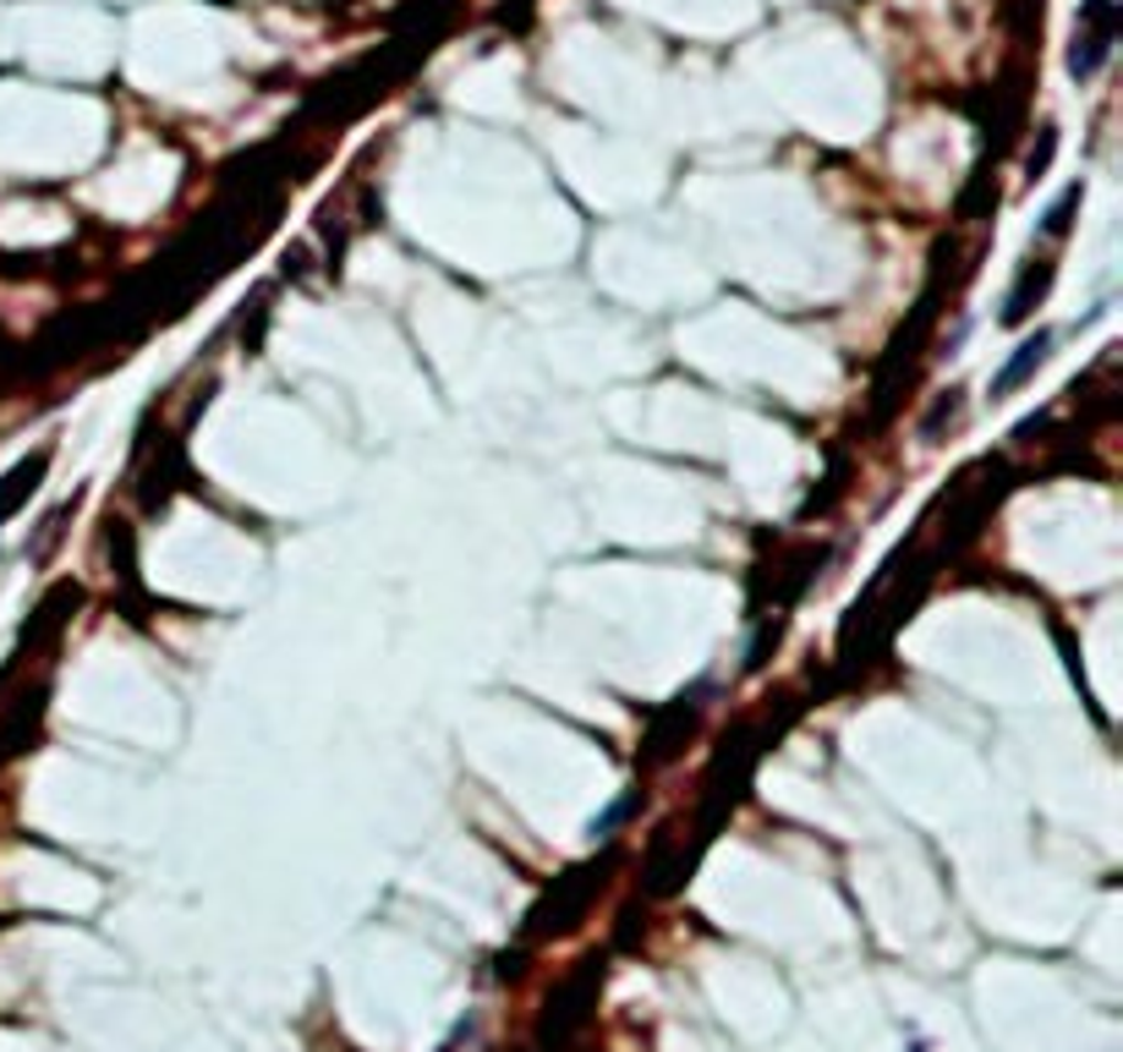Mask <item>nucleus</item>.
I'll list each match as a JSON object with an SVG mask.
<instances>
[{
	"label": "nucleus",
	"mask_w": 1123,
	"mask_h": 1052,
	"mask_svg": "<svg viewBox=\"0 0 1123 1052\" xmlns=\"http://www.w3.org/2000/svg\"><path fill=\"white\" fill-rule=\"evenodd\" d=\"M39 471H44V455H33L28 466H17V471L6 477L11 488L0 493V516H11V510H17V499H22V493H33V477H39Z\"/></svg>",
	"instance_id": "2"
},
{
	"label": "nucleus",
	"mask_w": 1123,
	"mask_h": 1052,
	"mask_svg": "<svg viewBox=\"0 0 1123 1052\" xmlns=\"http://www.w3.org/2000/svg\"><path fill=\"white\" fill-rule=\"evenodd\" d=\"M1074 209H1080V187H1069V192H1063V198H1058V203L1047 209L1041 231H1047V236H1063V231H1069V214H1074Z\"/></svg>",
	"instance_id": "3"
},
{
	"label": "nucleus",
	"mask_w": 1123,
	"mask_h": 1052,
	"mask_svg": "<svg viewBox=\"0 0 1123 1052\" xmlns=\"http://www.w3.org/2000/svg\"><path fill=\"white\" fill-rule=\"evenodd\" d=\"M631 806H637L631 795H625V800H614V806H609V811H603V817L592 822V839H609V833H614V828H620V822L631 817Z\"/></svg>",
	"instance_id": "4"
},
{
	"label": "nucleus",
	"mask_w": 1123,
	"mask_h": 1052,
	"mask_svg": "<svg viewBox=\"0 0 1123 1052\" xmlns=\"http://www.w3.org/2000/svg\"><path fill=\"white\" fill-rule=\"evenodd\" d=\"M1047 351H1052V329H1036L1030 340H1019L1014 346V357L997 368V379H992V395H1014L1041 362H1047Z\"/></svg>",
	"instance_id": "1"
}]
</instances>
